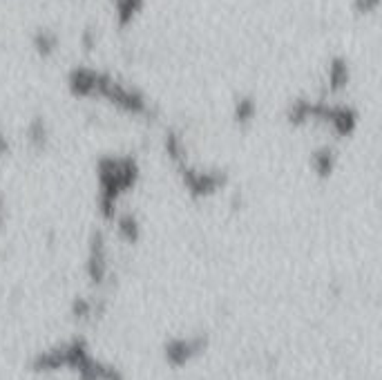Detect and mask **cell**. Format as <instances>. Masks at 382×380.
Masks as SVG:
<instances>
[{
	"mask_svg": "<svg viewBox=\"0 0 382 380\" xmlns=\"http://www.w3.org/2000/svg\"><path fill=\"white\" fill-rule=\"evenodd\" d=\"M141 7V0H117V11L121 20H128Z\"/></svg>",
	"mask_w": 382,
	"mask_h": 380,
	"instance_id": "1",
	"label": "cell"
}]
</instances>
